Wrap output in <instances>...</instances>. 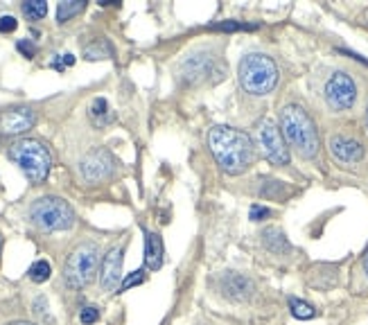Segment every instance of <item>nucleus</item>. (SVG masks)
<instances>
[{
    "instance_id": "nucleus-1",
    "label": "nucleus",
    "mask_w": 368,
    "mask_h": 325,
    "mask_svg": "<svg viewBox=\"0 0 368 325\" xmlns=\"http://www.w3.org/2000/svg\"><path fill=\"white\" fill-rule=\"evenodd\" d=\"M208 147L217 165L226 174H242L244 169L253 165V158H256L253 140L233 127H212L208 132Z\"/></svg>"
},
{
    "instance_id": "nucleus-2",
    "label": "nucleus",
    "mask_w": 368,
    "mask_h": 325,
    "mask_svg": "<svg viewBox=\"0 0 368 325\" xmlns=\"http://www.w3.org/2000/svg\"><path fill=\"white\" fill-rule=\"evenodd\" d=\"M280 127L287 143L303 158H314L318 154V134L312 118L296 104H289L280 111Z\"/></svg>"
},
{
    "instance_id": "nucleus-3",
    "label": "nucleus",
    "mask_w": 368,
    "mask_h": 325,
    "mask_svg": "<svg viewBox=\"0 0 368 325\" xmlns=\"http://www.w3.org/2000/svg\"><path fill=\"white\" fill-rule=\"evenodd\" d=\"M240 84L249 95H267L278 84V68L272 56L263 52H251L240 61Z\"/></svg>"
},
{
    "instance_id": "nucleus-4",
    "label": "nucleus",
    "mask_w": 368,
    "mask_h": 325,
    "mask_svg": "<svg viewBox=\"0 0 368 325\" xmlns=\"http://www.w3.org/2000/svg\"><path fill=\"white\" fill-rule=\"evenodd\" d=\"M10 158L23 169V174H25L32 183L45 181L52 167L50 151H48L43 143L34 140V138H23V140L14 143L10 147Z\"/></svg>"
},
{
    "instance_id": "nucleus-5",
    "label": "nucleus",
    "mask_w": 368,
    "mask_h": 325,
    "mask_svg": "<svg viewBox=\"0 0 368 325\" xmlns=\"http://www.w3.org/2000/svg\"><path fill=\"white\" fill-rule=\"evenodd\" d=\"M30 219L45 233L68 231L75 224V210L59 197H41L30 206Z\"/></svg>"
},
{
    "instance_id": "nucleus-6",
    "label": "nucleus",
    "mask_w": 368,
    "mask_h": 325,
    "mask_svg": "<svg viewBox=\"0 0 368 325\" xmlns=\"http://www.w3.org/2000/svg\"><path fill=\"white\" fill-rule=\"evenodd\" d=\"M97 255H100V251H97V244L93 242L79 244V247L72 251L66 260V266H63V278H66L68 287L72 289L86 287V284L95 278Z\"/></svg>"
},
{
    "instance_id": "nucleus-7",
    "label": "nucleus",
    "mask_w": 368,
    "mask_h": 325,
    "mask_svg": "<svg viewBox=\"0 0 368 325\" xmlns=\"http://www.w3.org/2000/svg\"><path fill=\"white\" fill-rule=\"evenodd\" d=\"M256 138H258L260 149H263L265 158L269 162H274V165H287V162H289V149H287V145H285V138L280 134V129H278L272 120L260 122Z\"/></svg>"
},
{
    "instance_id": "nucleus-8",
    "label": "nucleus",
    "mask_w": 368,
    "mask_h": 325,
    "mask_svg": "<svg viewBox=\"0 0 368 325\" xmlns=\"http://www.w3.org/2000/svg\"><path fill=\"white\" fill-rule=\"evenodd\" d=\"M116 169V160L106 149L97 147L91 149L84 158L79 160V174L86 183H100L104 178H109Z\"/></svg>"
},
{
    "instance_id": "nucleus-9",
    "label": "nucleus",
    "mask_w": 368,
    "mask_h": 325,
    "mask_svg": "<svg viewBox=\"0 0 368 325\" xmlns=\"http://www.w3.org/2000/svg\"><path fill=\"white\" fill-rule=\"evenodd\" d=\"M357 88L355 81L350 79L346 72H334L325 84V100L334 111H346L355 104Z\"/></svg>"
},
{
    "instance_id": "nucleus-10",
    "label": "nucleus",
    "mask_w": 368,
    "mask_h": 325,
    "mask_svg": "<svg viewBox=\"0 0 368 325\" xmlns=\"http://www.w3.org/2000/svg\"><path fill=\"white\" fill-rule=\"evenodd\" d=\"M37 125V113L28 107L10 109L0 113V134L3 136H21Z\"/></svg>"
},
{
    "instance_id": "nucleus-11",
    "label": "nucleus",
    "mask_w": 368,
    "mask_h": 325,
    "mask_svg": "<svg viewBox=\"0 0 368 325\" xmlns=\"http://www.w3.org/2000/svg\"><path fill=\"white\" fill-rule=\"evenodd\" d=\"M122 262H125V247H113L104 255L102 273H100V284L104 291H116L122 278Z\"/></svg>"
},
{
    "instance_id": "nucleus-12",
    "label": "nucleus",
    "mask_w": 368,
    "mask_h": 325,
    "mask_svg": "<svg viewBox=\"0 0 368 325\" xmlns=\"http://www.w3.org/2000/svg\"><path fill=\"white\" fill-rule=\"evenodd\" d=\"M215 56H201V54H190L183 63V77L190 84H199V81L210 79V75L215 72Z\"/></svg>"
},
{
    "instance_id": "nucleus-13",
    "label": "nucleus",
    "mask_w": 368,
    "mask_h": 325,
    "mask_svg": "<svg viewBox=\"0 0 368 325\" xmlns=\"http://www.w3.org/2000/svg\"><path fill=\"white\" fill-rule=\"evenodd\" d=\"M219 289L231 300H247L253 294V282L242 273L228 271L219 278Z\"/></svg>"
},
{
    "instance_id": "nucleus-14",
    "label": "nucleus",
    "mask_w": 368,
    "mask_h": 325,
    "mask_svg": "<svg viewBox=\"0 0 368 325\" xmlns=\"http://www.w3.org/2000/svg\"><path fill=\"white\" fill-rule=\"evenodd\" d=\"M330 151L332 156L346 162V165H355L364 158V147L359 145L353 138H346V136H334L330 140Z\"/></svg>"
},
{
    "instance_id": "nucleus-15",
    "label": "nucleus",
    "mask_w": 368,
    "mask_h": 325,
    "mask_svg": "<svg viewBox=\"0 0 368 325\" xmlns=\"http://www.w3.org/2000/svg\"><path fill=\"white\" fill-rule=\"evenodd\" d=\"M163 255H165V249H163V240L159 233H145V264L147 269L159 271L163 266Z\"/></svg>"
},
{
    "instance_id": "nucleus-16",
    "label": "nucleus",
    "mask_w": 368,
    "mask_h": 325,
    "mask_svg": "<svg viewBox=\"0 0 368 325\" xmlns=\"http://www.w3.org/2000/svg\"><path fill=\"white\" fill-rule=\"evenodd\" d=\"M88 118H91L95 127H106L116 120V113L111 111L109 102H106L104 97H95L91 102V107H88Z\"/></svg>"
},
{
    "instance_id": "nucleus-17",
    "label": "nucleus",
    "mask_w": 368,
    "mask_h": 325,
    "mask_svg": "<svg viewBox=\"0 0 368 325\" xmlns=\"http://www.w3.org/2000/svg\"><path fill=\"white\" fill-rule=\"evenodd\" d=\"M263 242H265L267 249L274 251V253H283V251H289L287 238H285V233L278 231V229H267L263 233Z\"/></svg>"
},
{
    "instance_id": "nucleus-18",
    "label": "nucleus",
    "mask_w": 368,
    "mask_h": 325,
    "mask_svg": "<svg viewBox=\"0 0 368 325\" xmlns=\"http://www.w3.org/2000/svg\"><path fill=\"white\" fill-rule=\"evenodd\" d=\"M84 7H86L84 0H63V3H59V7H57V21L68 23L72 16L84 12Z\"/></svg>"
},
{
    "instance_id": "nucleus-19",
    "label": "nucleus",
    "mask_w": 368,
    "mask_h": 325,
    "mask_svg": "<svg viewBox=\"0 0 368 325\" xmlns=\"http://www.w3.org/2000/svg\"><path fill=\"white\" fill-rule=\"evenodd\" d=\"M84 56H86L88 61H95V59H111V56H113V48H111L109 41L97 39L95 43L86 45Z\"/></svg>"
},
{
    "instance_id": "nucleus-20",
    "label": "nucleus",
    "mask_w": 368,
    "mask_h": 325,
    "mask_svg": "<svg viewBox=\"0 0 368 325\" xmlns=\"http://www.w3.org/2000/svg\"><path fill=\"white\" fill-rule=\"evenodd\" d=\"M28 273H30V280H32V282L41 284V282H45L48 278H50L52 266H50V262H48V260H37V262L30 266Z\"/></svg>"
},
{
    "instance_id": "nucleus-21",
    "label": "nucleus",
    "mask_w": 368,
    "mask_h": 325,
    "mask_svg": "<svg viewBox=\"0 0 368 325\" xmlns=\"http://www.w3.org/2000/svg\"><path fill=\"white\" fill-rule=\"evenodd\" d=\"M23 14H25L30 21H41L48 14V5L43 0H28V3H23Z\"/></svg>"
},
{
    "instance_id": "nucleus-22",
    "label": "nucleus",
    "mask_w": 368,
    "mask_h": 325,
    "mask_svg": "<svg viewBox=\"0 0 368 325\" xmlns=\"http://www.w3.org/2000/svg\"><path fill=\"white\" fill-rule=\"evenodd\" d=\"M289 307H292V314L296 316V319H312L314 316V307L305 303V300H298V298H289Z\"/></svg>"
},
{
    "instance_id": "nucleus-23",
    "label": "nucleus",
    "mask_w": 368,
    "mask_h": 325,
    "mask_svg": "<svg viewBox=\"0 0 368 325\" xmlns=\"http://www.w3.org/2000/svg\"><path fill=\"white\" fill-rule=\"evenodd\" d=\"M143 282H145V271L138 269V271H134V273H129L127 278L120 282V289L127 291V289H132V287H136V284H143Z\"/></svg>"
},
{
    "instance_id": "nucleus-24",
    "label": "nucleus",
    "mask_w": 368,
    "mask_h": 325,
    "mask_svg": "<svg viewBox=\"0 0 368 325\" xmlns=\"http://www.w3.org/2000/svg\"><path fill=\"white\" fill-rule=\"evenodd\" d=\"M97 319H100V310H97V307H84L79 314V321L84 325H93L97 323Z\"/></svg>"
},
{
    "instance_id": "nucleus-25",
    "label": "nucleus",
    "mask_w": 368,
    "mask_h": 325,
    "mask_svg": "<svg viewBox=\"0 0 368 325\" xmlns=\"http://www.w3.org/2000/svg\"><path fill=\"white\" fill-rule=\"evenodd\" d=\"M212 30L235 32V30H256V25H242V23H235V21H224V23H217V25H212Z\"/></svg>"
},
{
    "instance_id": "nucleus-26",
    "label": "nucleus",
    "mask_w": 368,
    "mask_h": 325,
    "mask_svg": "<svg viewBox=\"0 0 368 325\" xmlns=\"http://www.w3.org/2000/svg\"><path fill=\"white\" fill-rule=\"evenodd\" d=\"M16 50H19L21 54H25L28 59H32V56L37 54V45L32 43V41H28V39H21L19 43H16Z\"/></svg>"
},
{
    "instance_id": "nucleus-27",
    "label": "nucleus",
    "mask_w": 368,
    "mask_h": 325,
    "mask_svg": "<svg viewBox=\"0 0 368 325\" xmlns=\"http://www.w3.org/2000/svg\"><path fill=\"white\" fill-rule=\"evenodd\" d=\"M72 63H75V56L72 54H59L57 59L52 61V68H57V70H66V68H70Z\"/></svg>"
},
{
    "instance_id": "nucleus-28",
    "label": "nucleus",
    "mask_w": 368,
    "mask_h": 325,
    "mask_svg": "<svg viewBox=\"0 0 368 325\" xmlns=\"http://www.w3.org/2000/svg\"><path fill=\"white\" fill-rule=\"evenodd\" d=\"M16 28H19V21H16L14 16H0V32H3V34H10Z\"/></svg>"
},
{
    "instance_id": "nucleus-29",
    "label": "nucleus",
    "mask_w": 368,
    "mask_h": 325,
    "mask_svg": "<svg viewBox=\"0 0 368 325\" xmlns=\"http://www.w3.org/2000/svg\"><path fill=\"white\" fill-rule=\"evenodd\" d=\"M269 215H272V210L269 208H265V206H251V219L253 222H263V219H267Z\"/></svg>"
},
{
    "instance_id": "nucleus-30",
    "label": "nucleus",
    "mask_w": 368,
    "mask_h": 325,
    "mask_svg": "<svg viewBox=\"0 0 368 325\" xmlns=\"http://www.w3.org/2000/svg\"><path fill=\"white\" fill-rule=\"evenodd\" d=\"M364 269L368 273V249H366V253H364Z\"/></svg>"
},
{
    "instance_id": "nucleus-31",
    "label": "nucleus",
    "mask_w": 368,
    "mask_h": 325,
    "mask_svg": "<svg viewBox=\"0 0 368 325\" xmlns=\"http://www.w3.org/2000/svg\"><path fill=\"white\" fill-rule=\"evenodd\" d=\"M12 325H34V323H25V321H16V323H12Z\"/></svg>"
},
{
    "instance_id": "nucleus-32",
    "label": "nucleus",
    "mask_w": 368,
    "mask_h": 325,
    "mask_svg": "<svg viewBox=\"0 0 368 325\" xmlns=\"http://www.w3.org/2000/svg\"><path fill=\"white\" fill-rule=\"evenodd\" d=\"M0 253H3V233H0Z\"/></svg>"
}]
</instances>
